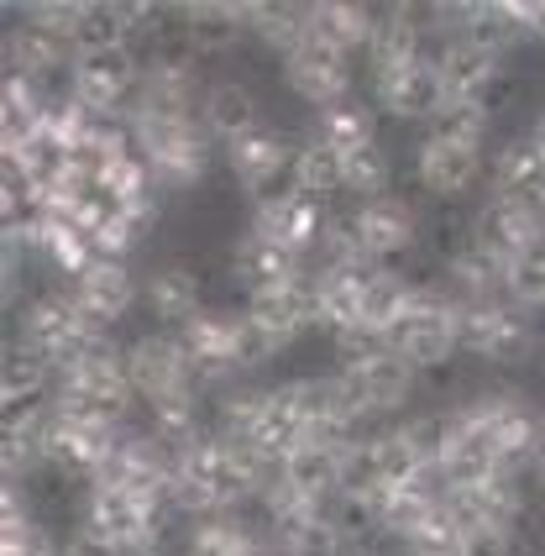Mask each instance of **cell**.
<instances>
[{
    "label": "cell",
    "instance_id": "29",
    "mask_svg": "<svg viewBox=\"0 0 545 556\" xmlns=\"http://www.w3.org/2000/svg\"><path fill=\"white\" fill-rule=\"evenodd\" d=\"M504 294H509L519 309H530V315H541L545 320V226L530 237V248L509 263V274H504Z\"/></svg>",
    "mask_w": 545,
    "mask_h": 556
},
{
    "label": "cell",
    "instance_id": "3",
    "mask_svg": "<svg viewBox=\"0 0 545 556\" xmlns=\"http://www.w3.org/2000/svg\"><path fill=\"white\" fill-rule=\"evenodd\" d=\"M126 137H131L137 157L148 163L163 200H179V194H194V189L211 185L220 148L211 142V131L194 111H148V105H137L126 116Z\"/></svg>",
    "mask_w": 545,
    "mask_h": 556
},
{
    "label": "cell",
    "instance_id": "2",
    "mask_svg": "<svg viewBox=\"0 0 545 556\" xmlns=\"http://www.w3.org/2000/svg\"><path fill=\"white\" fill-rule=\"evenodd\" d=\"M424 211L409 194H372V200H346L335 205L331 231L320 242L315 263H378V268H398V257L420 252L424 242Z\"/></svg>",
    "mask_w": 545,
    "mask_h": 556
},
{
    "label": "cell",
    "instance_id": "1",
    "mask_svg": "<svg viewBox=\"0 0 545 556\" xmlns=\"http://www.w3.org/2000/svg\"><path fill=\"white\" fill-rule=\"evenodd\" d=\"M272 472L237 441L205 431L174 457V504L183 520H220V515H257V498Z\"/></svg>",
    "mask_w": 545,
    "mask_h": 556
},
{
    "label": "cell",
    "instance_id": "27",
    "mask_svg": "<svg viewBox=\"0 0 545 556\" xmlns=\"http://www.w3.org/2000/svg\"><path fill=\"white\" fill-rule=\"evenodd\" d=\"M294 179H300V194H309V200H320V205H346V163H341L331 142L315 137V131L300 137Z\"/></svg>",
    "mask_w": 545,
    "mask_h": 556
},
{
    "label": "cell",
    "instance_id": "4",
    "mask_svg": "<svg viewBox=\"0 0 545 556\" xmlns=\"http://www.w3.org/2000/svg\"><path fill=\"white\" fill-rule=\"evenodd\" d=\"M331 372L346 404L357 409L363 431H378V426H394L404 415H415V400H420L424 383L420 372L383 341H341L331 357Z\"/></svg>",
    "mask_w": 545,
    "mask_h": 556
},
{
    "label": "cell",
    "instance_id": "26",
    "mask_svg": "<svg viewBox=\"0 0 545 556\" xmlns=\"http://www.w3.org/2000/svg\"><path fill=\"white\" fill-rule=\"evenodd\" d=\"M68 48L74 53H126V48H137V5H111V0L85 5Z\"/></svg>",
    "mask_w": 545,
    "mask_h": 556
},
{
    "label": "cell",
    "instance_id": "22",
    "mask_svg": "<svg viewBox=\"0 0 545 556\" xmlns=\"http://www.w3.org/2000/svg\"><path fill=\"white\" fill-rule=\"evenodd\" d=\"M179 42L205 63V68H215V63H226V59H242L246 48H252L246 5H183Z\"/></svg>",
    "mask_w": 545,
    "mask_h": 556
},
{
    "label": "cell",
    "instance_id": "21",
    "mask_svg": "<svg viewBox=\"0 0 545 556\" xmlns=\"http://www.w3.org/2000/svg\"><path fill=\"white\" fill-rule=\"evenodd\" d=\"M331 216H335V205H320V200H309V194H289V200L268 205V211H252L246 226H257V231H263L268 242H278L283 252L315 263L326 231H331Z\"/></svg>",
    "mask_w": 545,
    "mask_h": 556
},
{
    "label": "cell",
    "instance_id": "11",
    "mask_svg": "<svg viewBox=\"0 0 545 556\" xmlns=\"http://www.w3.org/2000/svg\"><path fill=\"white\" fill-rule=\"evenodd\" d=\"M63 94L90 122L126 126V116L137 111V94H142V53L137 48H126V53H74Z\"/></svg>",
    "mask_w": 545,
    "mask_h": 556
},
{
    "label": "cell",
    "instance_id": "25",
    "mask_svg": "<svg viewBox=\"0 0 545 556\" xmlns=\"http://www.w3.org/2000/svg\"><path fill=\"white\" fill-rule=\"evenodd\" d=\"M372 22H378V11H372V5L320 0V5H309V11H304V37L326 42V48H335V53H352V59L363 63L367 42H372Z\"/></svg>",
    "mask_w": 545,
    "mask_h": 556
},
{
    "label": "cell",
    "instance_id": "14",
    "mask_svg": "<svg viewBox=\"0 0 545 556\" xmlns=\"http://www.w3.org/2000/svg\"><path fill=\"white\" fill-rule=\"evenodd\" d=\"M189 363L200 372V383L220 394V389H237V383H252L246 372V320L242 305H211L194 326L179 331Z\"/></svg>",
    "mask_w": 545,
    "mask_h": 556
},
{
    "label": "cell",
    "instance_id": "20",
    "mask_svg": "<svg viewBox=\"0 0 545 556\" xmlns=\"http://www.w3.org/2000/svg\"><path fill=\"white\" fill-rule=\"evenodd\" d=\"M200 122H205L215 148L226 153L231 142H242L246 131H257L272 116H268V105H263V90L246 74H215L205 100H200Z\"/></svg>",
    "mask_w": 545,
    "mask_h": 556
},
{
    "label": "cell",
    "instance_id": "17",
    "mask_svg": "<svg viewBox=\"0 0 545 556\" xmlns=\"http://www.w3.org/2000/svg\"><path fill=\"white\" fill-rule=\"evenodd\" d=\"M122 441H126V431H111V426H100V420L53 409V420H48V467H59L74 483L90 489L94 478L111 467Z\"/></svg>",
    "mask_w": 545,
    "mask_h": 556
},
{
    "label": "cell",
    "instance_id": "19",
    "mask_svg": "<svg viewBox=\"0 0 545 556\" xmlns=\"http://www.w3.org/2000/svg\"><path fill=\"white\" fill-rule=\"evenodd\" d=\"M205 309H211L205 278L194 274L189 263H152L148 274H142V315H148V326H157V331H183V326H194Z\"/></svg>",
    "mask_w": 545,
    "mask_h": 556
},
{
    "label": "cell",
    "instance_id": "9",
    "mask_svg": "<svg viewBox=\"0 0 545 556\" xmlns=\"http://www.w3.org/2000/svg\"><path fill=\"white\" fill-rule=\"evenodd\" d=\"M11 341H22L42 363L63 368V363H74V357L100 337L90 331V320L79 315L68 283H53V278H48V283H37L27 300L11 309Z\"/></svg>",
    "mask_w": 545,
    "mask_h": 556
},
{
    "label": "cell",
    "instance_id": "16",
    "mask_svg": "<svg viewBox=\"0 0 545 556\" xmlns=\"http://www.w3.org/2000/svg\"><path fill=\"white\" fill-rule=\"evenodd\" d=\"M315 268V263H304L294 252H283L278 242H268L257 226H242L237 237H231V248H226V283H231V294H237V305H252V300H263L272 289H283V283H294Z\"/></svg>",
    "mask_w": 545,
    "mask_h": 556
},
{
    "label": "cell",
    "instance_id": "24",
    "mask_svg": "<svg viewBox=\"0 0 545 556\" xmlns=\"http://www.w3.org/2000/svg\"><path fill=\"white\" fill-rule=\"evenodd\" d=\"M179 556H278L257 515H220V520H189Z\"/></svg>",
    "mask_w": 545,
    "mask_h": 556
},
{
    "label": "cell",
    "instance_id": "32",
    "mask_svg": "<svg viewBox=\"0 0 545 556\" xmlns=\"http://www.w3.org/2000/svg\"><path fill=\"white\" fill-rule=\"evenodd\" d=\"M541 368H545V357H541Z\"/></svg>",
    "mask_w": 545,
    "mask_h": 556
},
{
    "label": "cell",
    "instance_id": "5",
    "mask_svg": "<svg viewBox=\"0 0 545 556\" xmlns=\"http://www.w3.org/2000/svg\"><path fill=\"white\" fill-rule=\"evenodd\" d=\"M59 409L100 420L111 431H137L142 426V400L126 372V341L100 337L90 341L74 363L59 368Z\"/></svg>",
    "mask_w": 545,
    "mask_h": 556
},
{
    "label": "cell",
    "instance_id": "23",
    "mask_svg": "<svg viewBox=\"0 0 545 556\" xmlns=\"http://www.w3.org/2000/svg\"><path fill=\"white\" fill-rule=\"evenodd\" d=\"M541 226H545L541 216H530V211H519V205H504V200L483 194V200L467 211V242L483 252L487 263H498V268L509 274V263L530 248V237H535Z\"/></svg>",
    "mask_w": 545,
    "mask_h": 556
},
{
    "label": "cell",
    "instance_id": "31",
    "mask_svg": "<svg viewBox=\"0 0 545 556\" xmlns=\"http://www.w3.org/2000/svg\"><path fill=\"white\" fill-rule=\"evenodd\" d=\"M541 457H545V446H541Z\"/></svg>",
    "mask_w": 545,
    "mask_h": 556
},
{
    "label": "cell",
    "instance_id": "13",
    "mask_svg": "<svg viewBox=\"0 0 545 556\" xmlns=\"http://www.w3.org/2000/svg\"><path fill=\"white\" fill-rule=\"evenodd\" d=\"M278 79L283 90L294 94L300 105H309V116L331 111V105H346L357 100V85H363V63L352 53H335L315 37H300L283 59H278Z\"/></svg>",
    "mask_w": 545,
    "mask_h": 556
},
{
    "label": "cell",
    "instance_id": "30",
    "mask_svg": "<svg viewBox=\"0 0 545 556\" xmlns=\"http://www.w3.org/2000/svg\"><path fill=\"white\" fill-rule=\"evenodd\" d=\"M535 494H541V509H545V457L535 463Z\"/></svg>",
    "mask_w": 545,
    "mask_h": 556
},
{
    "label": "cell",
    "instance_id": "6",
    "mask_svg": "<svg viewBox=\"0 0 545 556\" xmlns=\"http://www.w3.org/2000/svg\"><path fill=\"white\" fill-rule=\"evenodd\" d=\"M487 163H493V148L487 142H467V137H452L441 126H424L409 148V163H404V179L415 185L424 205L435 211H461L478 189L487 194Z\"/></svg>",
    "mask_w": 545,
    "mask_h": 556
},
{
    "label": "cell",
    "instance_id": "18",
    "mask_svg": "<svg viewBox=\"0 0 545 556\" xmlns=\"http://www.w3.org/2000/svg\"><path fill=\"white\" fill-rule=\"evenodd\" d=\"M487 194L545 220V142L530 131V126H524L519 137L493 142V163H487Z\"/></svg>",
    "mask_w": 545,
    "mask_h": 556
},
{
    "label": "cell",
    "instance_id": "7",
    "mask_svg": "<svg viewBox=\"0 0 545 556\" xmlns=\"http://www.w3.org/2000/svg\"><path fill=\"white\" fill-rule=\"evenodd\" d=\"M383 346H394L420 378L452 368L456 357H461V300L446 294L435 278H420L415 294H409V305H404V315L389 326Z\"/></svg>",
    "mask_w": 545,
    "mask_h": 556
},
{
    "label": "cell",
    "instance_id": "28",
    "mask_svg": "<svg viewBox=\"0 0 545 556\" xmlns=\"http://www.w3.org/2000/svg\"><path fill=\"white\" fill-rule=\"evenodd\" d=\"M309 131L326 137L335 148V157H352V153H363V148H372V142H383L378 111L367 105V94L346 100V105H331V111H320V116H309Z\"/></svg>",
    "mask_w": 545,
    "mask_h": 556
},
{
    "label": "cell",
    "instance_id": "15",
    "mask_svg": "<svg viewBox=\"0 0 545 556\" xmlns=\"http://www.w3.org/2000/svg\"><path fill=\"white\" fill-rule=\"evenodd\" d=\"M68 294L94 337H116L126 320L142 309V274L126 257H100L79 278H68Z\"/></svg>",
    "mask_w": 545,
    "mask_h": 556
},
{
    "label": "cell",
    "instance_id": "12",
    "mask_svg": "<svg viewBox=\"0 0 545 556\" xmlns=\"http://www.w3.org/2000/svg\"><path fill=\"white\" fill-rule=\"evenodd\" d=\"M367 85V105L383 116V122H398V126H435L441 111L452 105L446 94V79H441V63H435V48L420 53L409 63H394V68H372L363 74Z\"/></svg>",
    "mask_w": 545,
    "mask_h": 556
},
{
    "label": "cell",
    "instance_id": "10",
    "mask_svg": "<svg viewBox=\"0 0 545 556\" xmlns=\"http://www.w3.org/2000/svg\"><path fill=\"white\" fill-rule=\"evenodd\" d=\"M126 372L137 383V400H142V415L148 409H168V404H194V400H211V389L200 383V372L183 352L179 331H137L126 341Z\"/></svg>",
    "mask_w": 545,
    "mask_h": 556
},
{
    "label": "cell",
    "instance_id": "8",
    "mask_svg": "<svg viewBox=\"0 0 545 556\" xmlns=\"http://www.w3.org/2000/svg\"><path fill=\"white\" fill-rule=\"evenodd\" d=\"M461 357H472L478 368L519 372L524 363L545 357V326L541 315L519 309L509 294L483 300V305H461Z\"/></svg>",
    "mask_w": 545,
    "mask_h": 556
}]
</instances>
